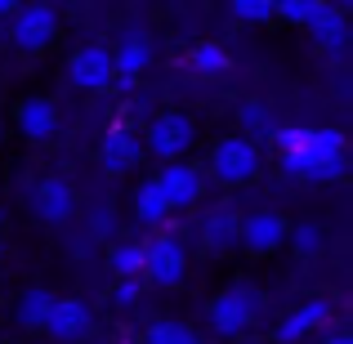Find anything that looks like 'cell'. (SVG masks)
<instances>
[{"mask_svg":"<svg viewBox=\"0 0 353 344\" xmlns=\"http://www.w3.org/2000/svg\"><path fill=\"white\" fill-rule=\"evenodd\" d=\"M273 148H277L282 170L295 174V179H309V183L345 179V134L331 130V125H322V130H309V125L277 130Z\"/></svg>","mask_w":353,"mask_h":344,"instance_id":"1","label":"cell"},{"mask_svg":"<svg viewBox=\"0 0 353 344\" xmlns=\"http://www.w3.org/2000/svg\"><path fill=\"white\" fill-rule=\"evenodd\" d=\"M264 313H268V300H264V291H255L250 282H233L228 291H219L215 300L206 304V322H210V331L219 336V344L246 336Z\"/></svg>","mask_w":353,"mask_h":344,"instance_id":"2","label":"cell"},{"mask_svg":"<svg viewBox=\"0 0 353 344\" xmlns=\"http://www.w3.org/2000/svg\"><path fill=\"white\" fill-rule=\"evenodd\" d=\"M188 277V246L174 232H152L143 241V282L157 291H179Z\"/></svg>","mask_w":353,"mask_h":344,"instance_id":"3","label":"cell"},{"mask_svg":"<svg viewBox=\"0 0 353 344\" xmlns=\"http://www.w3.org/2000/svg\"><path fill=\"white\" fill-rule=\"evenodd\" d=\"M139 139H143V156H157L161 165H170L183 161L188 148L197 143V125H192L188 112H157Z\"/></svg>","mask_w":353,"mask_h":344,"instance_id":"4","label":"cell"},{"mask_svg":"<svg viewBox=\"0 0 353 344\" xmlns=\"http://www.w3.org/2000/svg\"><path fill=\"white\" fill-rule=\"evenodd\" d=\"M259 165H264V156H259L255 139H246V134H228L210 148V179H219L224 188L250 183L259 174Z\"/></svg>","mask_w":353,"mask_h":344,"instance_id":"5","label":"cell"},{"mask_svg":"<svg viewBox=\"0 0 353 344\" xmlns=\"http://www.w3.org/2000/svg\"><path fill=\"white\" fill-rule=\"evenodd\" d=\"M68 81L85 94H108L112 90V50L103 41H90L81 50H72L68 59Z\"/></svg>","mask_w":353,"mask_h":344,"instance_id":"6","label":"cell"},{"mask_svg":"<svg viewBox=\"0 0 353 344\" xmlns=\"http://www.w3.org/2000/svg\"><path fill=\"white\" fill-rule=\"evenodd\" d=\"M9 36H14V45H18L23 54L50 50L54 36H59V9H54V5H18Z\"/></svg>","mask_w":353,"mask_h":344,"instance_id":"7","label":"cell"},{"mask_svg":"<svg viewBox=\"0 0 353 344\" xmlns=\"http://www.w3.org/2000/svg\"><path fill=\"white\" fill-rule=\"evenodd\" d=\"M152 54H157L152 50V36L139 32V27H125V32H121V41H117V50H112V85L134 90L139 77L152 68Z\"/></svg>","mask_w":353,"mask_h":344,"instance_id":"8","label":"cell"},{"mask_svg":"<svg viewBox=\"0 0 353 344\" xmlns=\"http://www.w3.org/2000/svg\"><path fill=\"white\" fill-rule=\"evenodd\" d=\"M286 219L277 210H250L241 215V228H237V250L246 255H273V250L286 246Z\"/></svg>","mask_w":353,"mask_h":344,"instance_id":"9","label":"cell"},{"mask_svg":"<svg viewBox=\"0 0 353 344\" xmlns=\"http://www.w3.org/2000/svg\"><path fill=\"white\" fill-rule=\"evenodd\" d=\"M90 327H94V309H90L85 300H77V295L54 300L50 318H45V336H50L54 344H77V340H85Z\"/></svg>","mask_w":353,"mask_h":344,"instance_id":"10","label":"cell"},{"mask_svg":"<svg viewBox=\"0 0 353 344\" xmlns=\"http://www.w3.org/2000/svg\"><path fill=\"white\" fill-rule=\"evenodd\" d=\"M157 188H161L165 201H170V210H183V206H197L201 201L206 174H201L192 161H170V165H161V174H157Z\"/></svg>","mask_w":353,"mask_h":344,"instance_id":"11","label":"cell"},{"mask_svg":"<svg viewBox=\"0 0 353 344\" xmlns=\"http://www.w3.org/2000/svg\"><path fill=\"white\" fill-rule=\"evenodd\" d=\"M99 161H103L108 174H130V170H139V161H143V139H139V130L112 125V130L103 134V143H99Z\"/></svg>","mask_w":353,"mask_h":344,"instance_id":"12","label":"cell"},{"mask_svg":"<svg viewBox=\"0 0 353 344\" xmlns=\"http://www.w3.org/2000/svg\"><path fill=\"white\" fill-rule=\"evenodd\" d=\"M32 206L45 224H68V219L77 215V188H72L63 174H45L32 192Z\"/></svg>","mask_w":353,"mask_h":344,"instance_id":"13","label":"cell"},{"mask_svg":"<svg viewBox=\"0 0 353 344\" xmlns=\"http://www.w3.org/2000/svg\"><path fill=\"white\" fill-rule=\"evenodd\" d=\"M331 318H336V304L322 300V295H313V300H304L300 309H291L282 322H277L273 336H277V344H300L313 327H327Z\"/></svg>","mask_w":353,"mask_h":344,"instance_id":"14","label":"cell"},{"mask_svg":"<svg viewBox=\"0 0 353 344\" xmlns=\"http://www.w3.org/2000/svg\"><path fill=\"white\" fill-rule=\"evenodd\" d=\"M237 228H241V215H237V206H215L210 210L206 219H201V250H206V255H228V250H237Z\"/></svg>","mask_w":353,"mask_h":344,"instance_id":"15","label":"cell"},{"mask_svg":"<svg viewBox=\"0 0 353 344\" xmlns=\"http://www.w3.org/2000/svg\"><path fill=\"white\" fill-rule=\"evenodd\" d=\"M18 134L32 139V143H45V139H54V130H59V108H54V99H41V94H27L23 103H18Z\"/></svg>","mask_w":353,"mask_h":344,"instance_id":"16","label":"cell"},{"mask_svg":"<svg viewBox=\"0 0 353 344\" xmlns=\"http://www.w3.org/2000/svg\"><path fill=\"white\" fill-rule=\"evenodd\" d=\"M309 36H313L318 50L345 54V45H349V14L340 5H318V14L309 18Z\"/></svg>","mask_w":353,"mask_h":344,"instance_id":"17","label":"cell"},{"mask_svg":"<svg viewBox=\"0 0 353 344\" xmlns=\"http://www.w3.org/2000/svg\"><path fill=\"white\" fill-rule=\"evenodd\" d=\"M130 206H134V219H139L143 228H161L165 219L174 215L170 201L161 197V188H157V179H143V183H139L134 197H130Z\"/></svg>","mask_w":353,"mask_h":344,"instance_id":"18","label":"cell"},{"mask_svg":"<svg viewBox=\"0 0 353 344\" xmlns=\"http://www.w3.org/2000/svg\"><path fill=\"white\" fill-rule=\"evenodd\" d=\"M54 300H59V295H50L45 286L23 291V295H18V304H14V322H18L23 331H45V318H50Z\"/></svg>","mask_w":353,"mask_h":344,"instance_id":"19","label":"cell"},{"mask_svg":"<svg viewBox=\"0 0 353 344\" xmlns=\"http://www.w3.org/2000/svg\"><path fill=\"white\" fill-rule=\"evenodd\" d=\"M188 68L197 72V77H228L233 59H228V50L219 41H197L188 50Z\"/></svg>","mask_w":353,"mask_h":344,"instance_id":"20","label":"cell"},{"mask_svg":"<svg viewBox=\"0 0 353 344\" xmlns=\"http://www.w3.org/2000/svg\"><path fill=\"white\" fill-rule=\"evenodd\" d=\"M108 268L117 273V282H125V277H143V241H112V250H108Z\"/></svg>","mask_w":353,"mask_h":344,"instance_id":"21","label":"cell"},{"mask_svg":"<svg viewBox=\"0 0 353 344\" xmlns=\"http://www.w3.org/2000/svg\"><path fill=\"white\" fill-rule=\"evenodd\" d=\"M286 241L295 246V255L313 259V255H322V246H327V232L318 224H295V228H286Z\"/></svg>","mask_w":353,"mask_h":344,"instance_id":"22","label":"cell"},{"mask_svg":"<svg viewBox=\"0 0 353 344\" xmlns=\"http://www.w3.org/2000/svg\"><path fill=\"white\" fill-rule=\"evenodd\" d=\"M143 344H201V340H197V331L183 327V322H152Z\"/></svg>","mask_w":353,"mask_h":344,"instance_id":"23","label":"cell"},{"mask_svg":"<svg viewBox=\"0 0 353 344\" xmlns=\"http://www.w3.org/2000/svg\"><path fill=\"white\" fill-rule=\"evenodd\" d=\"M237 121H241V130H246V139H250V134H259V130L273 125V112H268L264 99H246V103L237 108Z\"/></svg>","mask_w":353,"mask_h":344,"instance_id":"24","label":"cell"},{"mask_svg":"<svg viewBox=\"0 0 353 344\" xmlns=\"http://www.w3.org/2000/svg\"><path fill=\"white\" fill-rule=\"evenodd\" d=\"M322 0H282V5H273V18H282V23H300L309 27V18L318 14Z\"/></svg>","mask_w":353,"mask_h":344,"instance_id":"25","label":"cell"},{"mask_svg":"<svg viewBox=\"0 0 353 344\" xmlns=\"http://www.w3.org/2000/svg\"><path fill=\"white\" fill-rule=\"evenodd\" d=\"M139 300H143V277H125V282L112 286V304L117 309H134Z\"/></svg>","mask_w":353,"mask_h":344,"instance_id":"26","label":"cell"},{"mask_svg":"<svg viewBox=\"0 0 353 344\" xmlns=\"http://www.w3.org/2000/svg\"><path fill=\"white\" fill-rule=\"evenodd\" d=\"M233 14L241 23H273V5H268V0H237Z\"/></svg>","mask_w":353,"mask_h":344,"instance_id":"27","label":"cell"},{"mask_svg":"<svg viewBox=\"0 0 353 344\" xmlns=\"http://www.w3.org/2000/svg\"><path fill=\"white\" fill-rule=\"evenodd\" d=\"M90 232H94V237H103V241H112L117 237V215L108 206H99L94 215H90Z\"/></svg>","mask_w":353,"mask_h":344,"instance_id":"28","label":"cell"},{"mask_svg":"<svg viewBox=\"0 0 353 344\" xmlns=\"http://www.w3.org/2000/svg\"><path fill=\"white\" fill-rule=\"evenodd\" d=\"M322 344H353V336H349V331H331V336L322 340Z\"/></svg>","mask_w":353,"mask_h":344,"instance_id":"29","label":"cell"},{"mask_svg":"<svg viewBox=\"0 0 353 344\" xmlns=\"http://www.w3.org/2000/svg\"><path fill=\"white\" fill-rule=\"evenodd\" d=\"M14 9H18L14 0H0V18H14Z\"/></svg>","mask_w":353,"mask_h":344,"instance_id":"30","label":"cell"},{"mask_svg":"<svg viewBox=\"0 0 353 344\" xmlns=\"http://www.w3.org/2000/svg\"><path fill=\"white\" fill-rule=\"evenodd\" d=\"M0 344H18V340H0Z\"/></svg>","mask_w":353,"mask_h":344,"instance_id":"31","label":"cell"},{"mask_svg":"<svg viewBox=\"0 0 353 344\" xmlns=\"http://www.w3.org/2000/svg\"><path fill=\"white\" fill-rule=\"evenodd\" d=\"M0 143H5V130H0Z\"/></svg>","mask_w":353,"mask_h":344,"instance_id":"32","label":"cell"},{"mask_svg":"<svg viewBox=\"0 0 353 344\" xmlns=\"http://www.w3.org/2000/svg\"><path fill=\"white\" fill-rule=\"evenodd\" d=\"M0 224H5V210H0Z\"/></svg>","mask_w":353,"mask_h":344,"instance_id":"33","label":"cell"}]
</instances>
